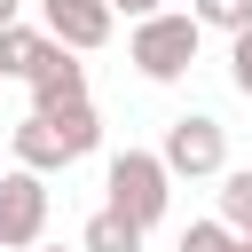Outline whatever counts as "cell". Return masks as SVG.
I'll list each match as a JSON object with an SVG mask.
<instances>
[{"instance_id":"obj_12","label":"cell","mask_w":252,"mask_h":252,"mask_svg":"<svg viewBox=\"0 0 252 252\" xmlns=\"http://www.w3.org/2000/svg\"><path fill=\"white\" fill-rule=\"evenodd\" d=\"M189 16L205 24V32H252V0H189Z\"/></svg>"},{"instance_id":"obj_1","label":"cell","mask_w":252,"mask_h":252,"mask_svg":"<svg viewBox=\"0 0 252 252\" xmlns=\"http://www.w3.org/2000/svg\"><path fill=\"white\" fill-rule=\"evenodd\" d=\"M197 47H205V24H197L189 8H158L150 24H134V32H126V63H134L150 87H173V79H189Z\"/></svg>"},{"instance_id":"obj_9","label":"cell","mask_w":252,"mask_h":252,"mask_svg":"<svg viewBox=\"0 0 252 252\" xmlns=\"http://www.w3.org/2000/svg\"><path fill=\"white\" fill-rule=\"evenodd\" d=\"M142 236H150L142 220H126V213H110V205H102V213L79 228V252H142Z\"/></svg>"},{"instance_id":"obj_16","label":"cell","mask_w":252,"mask_h":252,"mask_svg":"<svg viewBox=\"0 0 252 252\" xmlns=\"http://www.w3.org/2000/svg\"><path fill=\"white\" fill-rule=\"evenodd\" d=\"M39 252H63V244H39Z\"/></svg>"},{"instance_id":"obj_13","label":"cell","mask_w":252,"mask_h":252,"mask_svg":"<svg viewBox=\"0 0 252 252\" xmlns=\"http://www.w3.org/2000/svg\"><path fill=\"white\" fill-rule=\"evenodd\" d=\"M228 87L252 102V32H236V39H228Z\"/></svg>"},{"instance_id":"obj_10","label":"cell","mask_w":252,"mask_h":252,"mask_svg":"<svg viewBox=\"0 0 252 252\" xmlns=\"http://www.w3.org/2000/svg\"><path fill=\"white\" fill-rule=\"evenodd\" d=\"M47 118H55V134L71 142V158L102 150V118H94V102H71V110H47Z\"/></svg>"},{"instance_id":"obj_5","label":"cell","mask_w":252,"mask_h":252,"mask_svg":"<svg viewBox=\"0 0 252 252\" xmlns=\"http://www.w3.org/2000/svg\"><path fill=\"white\" fill-rule=\"evenodd\" d=\"M39 24H47L63 47L94 55V47H110V32H118V8H110V0H39Z\"/></svg>"},{"instance_id":"obj_7","label":"cell","mask_w":252,"mask_h":252,"mask_svg":"<svg viewBox=\"0 0 252 252\" xmlns=\"http://www.w3.org/2000/svg\"><path fill=\"white\" fill-rule=\"evenodd\" d=\"M8 150H16V165H32V173H63V165H71V142L55 134V118H47V110H32V118H16V134H8Z\"/></svg>"},{"instance_id":"obj_3","label":"cell","mask_w":252,"mask_h":252,"mask_svg":"<svg viewBox=\"0 0 252 252\" xmlns=\"http://www.w3.org/2000/svg\"><path fill=\"white\" fill-rule=\"evenodd\" d=\"M158 150H165L173 181H220V173H228V126H220L213 110H181Z\"/></svg>"},{"instance_id":"obj_4","label":"cell","mask_w":252,"mask_h":252,"mask_svg":"<svg viewBox=\"0 0 252 252\" xmlns=\"http://www.w3.org/2000/svg\"><path fill=\"white\" fill-rule=\"evenodd\" d=\"M47 236V173L8 165L0 173V252H39Z\"/></svg>"},{"instance_id":"obj_14","label":"cell","mask_w":252,"mask_h":252,"mask_svg":"<svg viewBox=\"0 0 252 252\" xmlns=\"http://www.w3.org/2000/svg\"><path fill=\"white\" fill-rule=\"evenodd\" d=\"M110 8H118V16H126V24H150V16H158V8H165V0H110Z\"/></svg>"},{"instance_id":"obj_11","label":"cell","mask_w":252,"mask_h":252,"mask_svg":"<svg viewBox=\"0 0 252 252\" xmlns=\"http://www.w3.org/2000/svg\"><path fill=\"white\" fill-rule=\"evenodd\" d=\"M220 220L236 236H252V165H228L220 173Z\"/></svg>"},{"instance_id":"obj_8","label":"cell","mask_w":252,"mask_h":252,"mask_svg":"<svg viewBox=\"0 0 252 252\" xmlns=\"http://www.w3.org/2000/svg\"><path fill=\"white\" fill-rule=\"evenodd\" d=\"M47 47H55L47 24H8V32H0V79H24V87H32V71L47 63Z\"/></svg>"},{"instance_id":"obj_6","label":"cell","mask_w":252,"mask_h":252,"mask_svg":"<svg viewBox=\"0 0 252 252\" xmlns=\"http://www.w3.org/2000/svg\"><path fill=\"white\" fill-rule=\"evenodd\" d=\"M71 102H87V63H79V47H47V63L32 71V110H71Z\"/></svg>"},{"instance_id":"obj_15","label":"cell","mask_w":252,"mask_h":252,"mask_svg":"<svg viewBox=\"0 0 252 252\" xmlns=\"http://www.w3.org/2000/svg\"><path fill=\"white\" fill-rule=\"evenodd\" d=\"M16 8H24V0H0V32H8V24H24V16H16Z\"/></svg>"},{"instance_id":"obj_2","label":"cell","mask_w":252,"mask_h":252,"mask_svg":"<svg viewBox=\"0 0 252 252\" xmlns=\"http://www.w3.org/2000/svg\"><path fill=\"white\" fill-rule=\"evenodd\" d=\"M102 189H110V213L158 228L165 205H173V165H165V150H118L110 173H102Z\"/></svg>"}]
</instances>
